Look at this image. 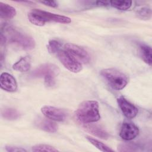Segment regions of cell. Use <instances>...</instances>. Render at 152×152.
Here are the masks:
<instances>
[{"mask_svg":"<svg viewBox=\"0 0 152 152\" xmlns=\"http://www.w3.org/2000/svg\"><path fill=\"white\" fill-rule=\"evenodd\" d=\"M136 14L141 19L149 20L151 17V10L149 8L142 7L137 11Z\"/></svg>","mask_w":152,"mask_h":152,"instance_id":"44dd1931","label":"cell"},{"mask_svg":"<svg viewBox=\"0 0 152 152\" xmlns=\"http://www.w3.org/2000/svg\"><path fill=\"white\" fill-rule=\"evenodd\" d=\"M86 139L94 146H95L97 148H98L99 150L102 151H106V152H109V151H113L112 149L109 148L107 145L103 143L102 142L99 141L97 139H95L94 138L90 137L89 136L86 137Z\"/></svg>","mask_w":152,"mask_h":152,"instance_id":"ac0fdd59","label":"cell"},{"mask_svg":"<svg viewBox=\"0 0 152 152\" xmlns=\"http://www.w3.org/2000/svg\"><path fill=\"white\" fill-rule=\"evenodd\" d=\"M1 35L7 42L15 43L24 50H31L35 47V41L31 37L17 30L11 26L5 24L2 27Z\"/></svg>","mask_w":152,"mask_h":152,"instance_id":"6da1fadb","label":"cell"},{"mask_svg":"<svg viewBox=\"0 0 152 152\" xmlns=\"http://www.w3.org/2000/svg\"><path fill=\"white\" fill-rule=\"evenodd\" d=\"M100 74L107 84L116 90L123 89L128 82L126 75L116 69H103L100 71Z\"/></svg>","mask_w":152,"mask_h":152,"instance_id":"5b68a950","label":"cell"},{"mask_svg":"<svg viewBox=\"0 0 152 152\" xmlns=\"http://www.w3.org/2000/svg\"><path fill=\"white\" fill-rule=\"evenodd\" d=\"M139 134L137 125L131 122H124L121 126L119 136L124 140L129 141L134 139Z\"/></svg>","mask_w":152,"mask_h":152,"instance_id":"30bf717a","label":"cell"},{"mask_svg":"<svg viewBox=\"0 0 152 152\" xmlns=\"http://www.w3.org/2000/svg\"><path fill=\"white\" fill-rule=\"evenodd\" d=\"M0 86L2 89L8 92H14L17 89L15 78L8 72H2L1 74Z\"/></svg>","mask_w":152,"mask_h":152,"instance_id":"8fae6325","label":"cell"},{"mask_svg":"<svg viewBox=\"0 0 152 152\" xmlns=\"http://www.w3.org/2000/svg\"><path fill=\"white\" fill-rule=\"evenodd\" d=\"M136 147H137L133 144H122L119 145L118 150L120 151H132L137 150Z\"/></svg>","mask_w":152,"mask_h":152,"instance_id":"603a6c76","label":"cell"},{"mask_svg":"<svg viewBox=\"0 0 152 152\" xmlns=\"http://www.w3.org/2000/svg\"><path fill=\"white\" fill-rule=\"evenodd\" d=\"M59 71V68L55 64L46 63L35 69L31 73L30 76L33 78H43L45 84L47 87H52L55 85V78Z\"/></svg>","mask_w":152,"mask_h":152,"instance_id":"277c9868","label":"cell"},{"mask_svg":"<svg viewBox=\"0 0 152 152\" xmlns=\"http://www.w3.org/2000/svg\"><path fill=\"white\" fill-rule=\"evenodd\" d=\"M64 47L65 50L76 58L79 61H81L84 63L89 62L90 60V55L83 48L73 43H66Z\"/></svg>","mask_w":152,"mask_h":152,"instance_id":"ba28073f","label":"cell"},{"mask_svg":"<svg viewBox=\"0 0 152 152\" xmlns=\"http://www.w3.org/2000/svg\"><path fill=\"white\" fill-rule=\"evenodd\" d=\"M41 112L46 118L57 122L65 121L66 116L64 110L52 106H43L41 108Z\"/></svg>","mask_w":152,"mask_h":152,"instance_id":"52a82bcc","label":"cell"},{"mask_svg":"<svg viewBox=\"0 0 152 152\" xmlns=\"http://www.w3.org/2000/svg\"><path fill=\"white\" fill-rule=\"evenodd\" d=\"M132 3L131 1H110V5L118 10L125 11L130 8Z\"/></svg>","mask_w":152,"mask_h":152,"instance_id":"e0dca14e","label":"cell"},{"mask_svg":"<svg viewBox=\"0 0 152 152\" xmlns=\"http://www.w3.org/2000/svg\"><path fill=\"white\" fill-rule=\"evenodd\" d=\"M2 116L5 119L15 120L20 116V113L15 109L5 108L2 111Z\"/></svg>","mask_w":152,"mask_h":152,"instance_id":"d6986e66","label":"cell"},{"mask_svg":"<svg viewBox=\"0 0 152 152\" xmlns=\"http://www.w3.org/2000/svg\"><path fill=\"white\" fill-rule=\"evenodd\" d=\"M17 14L15 9L5 3L0 2V17L1 18L11 19L15 16Z\"/></svg>","mask_w":152,"mask_h":152,"instance_id":"9a60e30c","label":"cell"},{"mask_svg":"<svg viewBox=\"0 0 152 152\" xmlns=\"http://www.w3.org/2000/svg\"><path fill=\"white\" fill-rule=\"evenodd\" d=\"M28 20L31 23L37 26H43L46 22L53 21L56 23L68 24L71 22L69 17L55 14L39 9H34L28 14Z\"/></svg>","mask_w":152,"mask_h":152,"instance_id":"3957f363","label":"cell"},{"mask_svg":"<svg viewBox=\"0 0 152 152\" xmlns=\"http://www.w3.org/2000/svg\"><path fill=\"white\" fill-rule=\"evenodd\" d=\"M57 54L61 64L69 71L77 73L82 70L81 63L66 50H60Z\"/></svg>","mask_w":152,"mask_h":152,"instance_id":"8992f818","label":"cell"},{"mask_svg":"<svg viewBox=\"0 0 152 152\" xmlns=\"http://www.w3.org/2000/svg\"><path fill=\"white\" fill-rule=\"evenodd\" d=\"M140 53L142 59L148 65L151 66L152 64L151 48L150 46L142 44L140 46Z\"/></svg>","mask_w":152,"mask_h":152,"instance_id":"2e32d148","label":"cell"},{"mask_svg":"<svg viewBox=\"0 0 152 152\" xmlns=\"http://www.w3.org/2000/svg\"><path fill=\"white\" fill-rule=\"evenodd\" d=\"M118 105L124 115L128 119L134 118L138 114V110L136 106L126 99L124 96H121L117 99Z\"/></svg>","mask_w":152,"mask_h":152,"instance_id":"9c48e42d","label":"cell"},{"mask_svg":"<svg viewBox=\"0 0 152 152\" xmlns=\"http://www.w3.org/2000/svg\"><path fill=\"white\" fill-rule=\"evenodd\" d=\"M5 149L8 152H23L26 151V150L21 148V147H18L15 146H12V145H8L6 146Z\"/></svg>","mask_w":152,"mask_h":152,"instance_id":"cb8c5ba5","label":"cell"},{"mask_svg":"<svg viewBox=\"0 0 152 152\" xmlns=\"http://www.w3.org/2000/svg\"><path fill=\"white\" fill-rule=\"evenodd\" d=\"M83 128L88 132L99 138L107 139L109 137L108 133L101 126L91 123L85 124Z\"/></svg>","mask_w":152,"mask_h":152,"instance_id":"4fadbf2b","label":"cell"},{"mask_svg":"<svg viewBox=\"0 0 152 152\" xmlns=\"http://www.w3.org/2000/svg\"><path fill=\"white\" fill-rule=\"evenodd\" d=\"M77 120L82 124L93 123L100 119L99 103L96 100H86L80 104L75 111Z\"/></svg>","mask_w":152,"mask_h":152,"instance_id":"7a4b0ae2","label":"cell"},{"mask_svg":"<svg viewBox=\"0 0 152 152\" xmlns=\"http://www.w3.org/2000/svg\"><path fill=\"white\" fill-rule=\"evenodd\" d=\"M35 125L39 129L46 132L53 133L56 132L58 129L57 125L49 119L39 118L34 122Z\"/></svg>","mask_w":152,"mask_h":152,"instance_id":"7c38bea8","label":"cell"},{"mask_svg":"<svg viewBox=\"0 0 152 152\" xmlns=\"http://www.w3.org/2000/svg\"><path fill=\"white\" fill-rule=\"evenodd\" d=\"M61 44L59 42L56 40L52 39L50 40L48 42V45L47 46V48L48 51L52 54L58 53V52L61 50Z\"/></svg>","mask_w":152,"mask_h":152,"instance_id":"ffe728a7","label":"cell"},{"mask_svg":"<svg viewBox=\"0 0 152 152\" xmlns=\"http://www.w3.org/2000/svg\"><path fill=\"white\" fill-rule=\"evenodd\" d=\"M32 151H58V150L55 147L43 144H37L32 147Z\"/></svg>","mask_w":152,"mask_h":152,"instance_id":"7402d4cb","label":"cell"},{"mask_svg":"<svg viewBox=\"0 0 152 152\" xmlns=\"http://www.w3.org/2000/svg\"><path fill=\"white\" fill-rule=\"evenodd\" d=\"M31 58L29 56H26L20 58L17 62L14 63L12 65V68L20 72L28 71L31 68Z\"/></svg>","mask_w":152,"mask_h":152,"instance_id":"5bb4252c","label":"cell"},{"mask_svg":"<svg viewBox=\"0 0 152 152\" xmlns=\"http://www.w3.org/2000/svg\"><path fill=\"white\" fill-rule=\"evenodd\" d=\"M39 2L45 5L46 6H49V7H53V8H55V7H58V4L55 1H39Z\"/></svg>","mask_w":152,"mask_h":152,"instance_id":"d4e9b609","label":"cell"}]
</instances>
